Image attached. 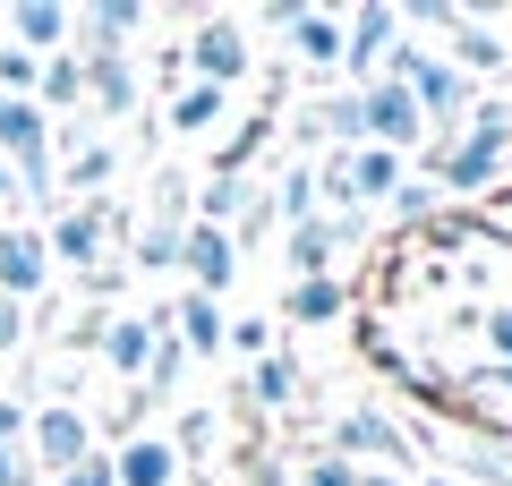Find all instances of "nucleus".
<instances>
[{"label":"nucleus","instance_id":"1","mask_svg":"<svg viewBox=\"0 0 512 486\" xmlns=\"http://www.w3.org/2000/svg\"><path fill=\"white\" fill-rule=\"evenodd\" d=\"M504 162H512V103H478L461 120V137L436 154V188L487 197V188H504Z\"/></svg>","mask_w":512,"mask_h":486},{"label":"nucleus","instance_id":"2","mask_svg":"<svg viewBox=\"0 0 512 486\" xmlns=\"http://www.w3.org/2000/svg\"><path fill=\"white\" fill-rule=\"evenodd\" d=\"M86 452H94V418L77 401H35L26 410V461H35V478H69Z\"/></svg>","mask_w":512,"mask_h":486},{"label":"nucleus","instance_id":"3","mask_svg":"<svg viewBox=\"0 0 512 486\" xmlns=\"http://www.w3.org/2000/svg\"><path fill=\"white\" fill-rule=\"evenodd\" d=\"M248 26L239 18H197L188 26V43H180V69H188V86H222L231 94L239 77H248Z\"/></svg>","mask_w":512,"mask_h":486},{"label":"nucleus","instance_id":"4","mask_svg":"<svg viewBox=\"0 0 512 486\" xmlns=\"http://www.w3.org/2000/svg\"><path fill=\"white\" fill-rule=\"evenodd\" d=\"M359 94V128H367V145H384V154H419L427 145V120H419V103H410L393 77H376V86H350Z\"/></svg>","mask_w":512,"mask_h":486},{"label":"nucleus","instance_id":"5","mask_svg":"<svg viewBox=\"0 0 512 486\" xmlns=\"http://www.w3.org/2000/svg\"><path fill=\"white\" fill-rule=\"evenodd\" d=\"M359 239H367V214H316L299 231H282V265H291V282H325L333 256L359 248Z\"/></svg>","mask_w":512,"mask_h":486},{"label":"nucleus","instance_id":"6","mask_svg":"<svg viewBox=\"0 0 512 486\" xmlns=\"http://www.w3.org/2000/svg\"><path fill=\"white\" fill-rule=\"evenodd\" d=\"M393 43H402V9H393V0H367V9L342 18V69L359 77V86H376V69H384Z\"/></svg>","mask_w":512,"mask_h":486},{"label":"nucleus","instance_id":"7","mask_svg":"<svg viewBox=\"0 0 512 486\" xmlns=\"http://www.w3.org/2000/svg\"><path fill=\"white\" fill-rule=\"evenodd\" d=\"M333 452H342L350 469H367V461H384V478H393V461H410V427H393V418L376 410V401H359V410L333 427Z\"/></svg>","mask_w":512,"mask_h":486},{"label":"nucleus","instance_id":"8","mask_svg":"<svg viewBox=\"0 0 512 486\" xmlns=\"http://www.w3.org/2000/svg\"><path fill=\"white\" fill-rule=\"evenodd\" d=\"M180 273H188V290H197V299H222V290L239 282V248H231V231H214V222H188V231H180Z\"/></svg>","mask_w":512,"mask_h":486},{"label":"nucleus","instance_id":"9","mask_svg":"<svg viewBox=\"0 0 512 486\" xmlns=\"http://www.w3.org/2000/svg\"><path fill=\"white\" fill-rule=\"evenodd\" d=\"M43 282H52V248H43V231H35V222H9V231H0V299L35 307Z\"/></svg>","mask_w":512,"mask_h":486},{"label":"nucleus","instance_id":"10","mask_svg":"<svg viewBox=\"0 0 512 486\" xmlns=\"http://www.w3.org/2000/svg\"><path fill=\"white\" fill-rule=\"evenodd\" d=\"M43 248H52V265L94 273V265H103V248H111V205H69V214L43 231Z\"/></svg>","mask_w":512,"mask_h":486},{"label":"nucleus","instance_id":"11","mask_svg":"<svg viewBox=\"0 0 512 486\" xmlns=\"http://www.w3.org/2000/svg\"><path fill=\"white\" fill-rule=\"evenodd\" d=\"M154 333H163V316H94V350L111 359V376H146V359H154Z\"/></svg>","mask_w":512,"mask_h":486},{"label":"nucleus","instance_id":"12","mask_svg":"<svg viewBox=\"0 0 512 486\" xmlns=\"http://www.w3.org/2000/svg\"><path fill=\"white\" fill-rule=\"evenodd\" d=\"M0 162H9V171L52 162V111L43 103H9V94H0Z\"/></svg>","mask_w":512,"mask_h":486},{"label":"nucleus","instance_id":"13","mask_svg":"<svg viewBox=\"0 0 512 486\" xmlns=\"http://www.w3.org/2000/svg\"><path fill=\"white\" fill-rule=\"evenodd\" d=\"M77 60H86V103L103 120H128L137 111V60L128 52H77Z\"/></svg>","mask_w":512,"mask_h":486},{"label":"nucleus","instance_id":"14","mask_svg":"<svg viewBox=\"0 0 512 486\" xmlns=\"http://www.w3.org/2000/svg\"><path fill=\"white\" fill-rule=\"evenodd\" d=\"M111 478H120V486H180V452H171V435H128V444H111Z\"/></svg>","mask_w":512,"mask_h":486},{"label":"nucleus","instance_id":"15","mask_svg":"<svg viewBox=\"0 0 512 486\" xmlns=\"http://www.w3.org/2000/svg\"><path fill=\"white\" fill-rule=\"evenodd\" d=\"M9 35H18V52L52 60V52H69V35H77V9H52V0H18V9H9Z\"/></svg>","mask_w":512,"mask_h":486},{"label":"nucleus","instance_id":"16","mask_svg":"<svg viewBox=\"0 0 512 486\" xmlns=\"http://www.w3.org/2000/svg\"><path fill=\"white\" fill-rule=\"evenodd\" d=\"M171 342L188 350V359H214L222 350V333H231V316H222V299H197V290H180V307H171Z\"/></svg>","mask_w":512,"mask_h":486},{"label":"nucleus","instance_id":"17","mask_svg":"<svg viewBox=\"0 0 512 486\" xmlns=\"http://www.w3.org/2000/svg\"><path fill=\"white\" fill-rule=\"evenodd\" d=\"M282 43H291L308 69H342V18H333V9H308V0H299V18L282 26Z\"/></svg>","mask_w":512,"mask_h":486},{"label":"nucleus","instance_id":"18","mask_svg":"<svg viewBox=\"0 0 512 486\" xmlns=\"http://www.w3.org/2000/svg\"><path fill=\"white\" fill-rule=\"evenodd\" d=\"M222 120H231V94L222 86H180L171 94V137H214Z\"/></svg>","mask_w":512,"mask_h":486},{"label":"nucleus","instance_id":"19","mask_svg":"<svg viewBox=\"0 0 512 486\" xmlns=\"http://www.w3.org/2000/svg\"><path fill=\"white\" fill-rule=\"evenodd\" d=\"M299 137H333V145H342V154H350V145H367V128H359V94H325V103H316V111H299Z\"/></svg>","mask_w":512,"mask_h":486},{"label":"nucleus","instance_id":"20","mask_svg":"<svg viewBox=\"0 0 512 486\" xmlns=\"http://www.w3.org/2000/svg\"><path fill=\"white\" fill-rule=\"evenodd\" d=\"M137 26H146V9H137V0H103V9H77V35H86V52H120Z\"/></svg>","mask_w":512,"mask_h":486},{"label":"nucleus","instance_id":"21","mask_svg":"<svg viewBox=\"0 0 512 486\" xmlns=\"http://www.w3.org/2000/svg\"><path fill=\"white\" fill-rule=\"evenodd\" d=\"M444 60H453V69H461V77H470V86H478V69L495 77V69H504V60H512V52H504V35H495V26L461 18V26H453V52H444Z\"/></svg>","mask_w":512,"mask_h":486},{"label":"nucleus","instance_id":"22","mask_svg":"<svg viewBox=\"0 0 512 486\" xmlns=\"http://www.w3.org/2000/svg\"><path fill=\"white\" fill-rule=\"evenodd\" d=\"M333 316H350V282H291V299H282V324H333Z\"/></svg>","mask_w":512,"mask_h":486},{"label":"nucleus","instance_id":"23","mask_svg":"<svg viewBox=\"0 0 512 486\" xmlns=\"http://www.w3.org/2000/svg\"><path fill=\"white\" fill-rule=\"evenodd\" d=\"M35 103L43 111H77V103H86V60L52 52V60H43V77H35Z\"/></svg>","mask_w":512,"mask_h":486},{"label":"nucleus","instance_id":"24","mask_svg":"<svg viewBox=\"0 0 512 486\" xmlns=\"http://www.w3.org/2000/svg\"><path fill=\"white\" fill-rule=\"evenodd\" d=\"M265 205H274V222H282V231L316 222V171H308V162H291V171H282V180L265 188Z\"/></svg>","mask_w":512,"mask_h":486},{"label":"nucleus","instance_id":"25","mask_svg":"<svg viewBox=\"0 0 512 486\" xmlns=\"http://www.w3.org/2000/svg\"><path fill=\"white\" fill-rule=\"evenodd\" d=\"M248 401H256V410H291V401H299V359H282V350H274V359H256L248 367Z\"/></svg>","mask_w":512,"mask_h":486},{"label":"nucleus","instance_id":"26","mask_svg":"<svg viewBox=\"0 0 512 486\" xmlns=\"http://www.w3.org/2000/svg\"><path fill=\"white\" fill-rule=\"evenodd\" d=\"M0 486H35V461H26V401H0Z\"/></svg>","mask_w":512,"mask_h":486},{"label":"nucleus","instance_id":"27","mask_svg":"<svg viewBox=\"0 0 512 486\" xmlns=\"http://www.w3.org/2000/svg\"><path fill=\"white\" fill-rule=\"evenodd\" d=\"M180 376H188V350L171 342V324H163V333H154V359H146V376H137V393H146V401H163Z\"/></svg>","mask_w":512,"mask_h":486},{"label":"nucleus","instance_id":"28","mask_svg":"<svg viewBox=\"0 0 512 486\" xmlns=\"http://www.w3.org/2000/svg\"><path fill=\"white\" fill-rule=\"evenodd\" d=\"M35 77H43V60H35V52L0 43V94H9V103H35Z\"/></svg>","mask_w":512,"mask_h":486},{"label":"nucleus","instance_id":"29","mask_svg":"<svg viewBox=\"0 0 512 486\" xmlns=\"http://www.w3.org/2000/svg\"><path fill=\"white\" fill-rule=\"evenodd\" d=\"M222 350H239V359H274V324H265V316H231V333H222Z\"/></svg>","mask_w":512,"mask_h":486},{"label":"nucleus","instance_id":"30","mask_svg":"<svg viewBox=\"0 0 512 486\" xmlns=\"http://www.w3.org/2000/svg\"><path fill=\"white\" fill-rule=\"evenodd\" d=\"M111 162H120V154H111V145H86V154H77L69 171H60V188H77V197H94V188L111 180Z\"/></svg>","mask_w":512,"mask_h":486},{"label":"nucleus","instance_id":"31","mask_svg":"<svg viewBox=\"0 0 512 486\" xmlns=\"http://www.w3.org/2000/svg\"><path fill=\"white\" fill-rule=\"evenodd\" d=\"M393 214H402L410 231H419V222H436V188H419V180H402V188H393Z\"/></svg>","mask_w":512,"mask_h":486},{"label":"nucleus","instance_id":"32","mask_svg":"<svg viewBox=\"0 0 512 486\" xmlns=\"http://www.w3.org/2000/svg\"><path fill=\"white\" fill-rule=\"evenodd\" d=\"M299 486H359V469H350L342 452H316V461L299 469Z\"/></svg>","mask_w":512,"mask_h":486},{"label":"nucleus","instance_id":"33","mask_svg":"<svg viewBox=\"0 0 512 486\" xmlns=\"http://www.w3.org/2000/svg\"><path fill=\"white\" fill-rule=\"evenodd\" d=\"M478 333H487V359L512 367V307H487V316H478Z\"/></svg>","mask_w":512,"mask_h":486},{"label":"nucleus","instance_id":"34","mask_svg":"<svg viewBox=\"0 0 512 486\" xmlns=\"http://www.w3.org/2000/svg\"><path fill=\"white\" fill-rule=\"evenodd\" d=\"M60 486H120V478H111V452L94 444V452H86V461H77V469H69Z\"/></svg>","mask_w":512,"mask_h":486},{"label":"nucleus","instance_id":"35","mask_svg":"<svg viewBox=\"0 0 512 486\" xmlns=\"http://www.w3.org/2000/svg\"><path fill=\"white\" fill-rule=\"evenodd\" d=\"M26 333H35V324H26V307L0 299V350H26Z\"/></svg>","mask_w":512,"mask_h":486},{"label":"nucleus","instance_id":"36","mask_svg":"<svg viewBox=\"0 0 512 486\" xmlns=\"http://www.w3.org/2000/svg\"><path fill=\"white\" fill-rule=\"evenodd\" d=\"M359 486H402V478H384V469H359Z\"/></svg>","mask_w":512,"mask_h":486},{"label":"nucleus","instance_id":"37","mask_svg":"<svg viewBox=\"0 0 512 486\" xmlns=\"http://www.w3.org/2000/svg\"><path fill=\"white\" fill-rule=\"evenodd\" d=\"M419 486H461V478H453V469H436V478H419Z\"/></svg>","mask_w":512,"mask_h":486},{"label":"nucleus","instance_id":"38","mask_svg":"<svg viewBox=\"0 0 512 486\" xmlns=\"http://www.w3.org/2000/svg\"><path fill=\"white\" fill-rule=\"evenodd\" d=\"M504 180H512V162H504Z\"/></svg>","mask_w":512,"mask_h":486},{"label":"nucleus","instance_id":"39","mask_svg":"<svg viewBox=\"0 0 512 486\" xmlns=\"http://www.w3.org/2000/svg\"><path fill=\"white\" fill-rule=\"evenodd\" d=\"M197 486H205V478H197Z\"/></svg>","mask_w":512,"mask_h":486}]
</instances>
